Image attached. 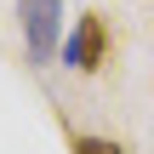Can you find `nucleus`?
I'll use <instances>...</instances> for the list:
<instances>
[{"label":"nucleus","mask_w":154,"mask_h":154,"mask_svg":"<svg viewBox=\"0 0 154 154\" xmlns=\"http://www.w3.org/2000/svg\"><path fill=\"white\" fill-rule=\"evenodd\" d=\"M17 23L29 40V63L46 69L57 57V40H63V0H17Z\"/></svg>","instance_id":"obj_1"},{"label":"nucleus","mask_w":154,"mask_h":154,"mask_svg":"<svg viewBox=\"0 0 154 154\" xmlns=\"http://www.w3.org/2000/svg\"><path fill=\"white\" fill-rule=\"evenodd\" d=\"M63 63H69L74 74H97V69L109 63V23H103L97 11H86V17L69 29V40H63Z\"/></svg>","instance_id":"obj_2"},{"label":"nucleus","mask_w":154,"mask_h":154,"mask_svg":"<svg viewBox=\"0 0 154 154\" xmlns=\"http://www.w3.org/2000/svg\"><path fill=\"white\" fill-rule=\"evenodd\" d=\"M74 154H126V149L109 137H74Z\"/></svg>","instance_id":"obj_3"}]
</instances>
